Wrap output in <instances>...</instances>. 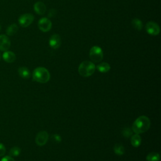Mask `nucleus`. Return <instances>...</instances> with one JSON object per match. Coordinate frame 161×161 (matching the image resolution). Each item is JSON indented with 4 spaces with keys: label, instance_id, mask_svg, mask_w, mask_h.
<instances>
[{
    "label": "nucleus",
    "instance_id": "nucleus-1",
    "mask_svg": "<svg viewBox=\"0 0 161 161\" xmlns=\"http://www.w3.org/2000/svg\"><path fill=\"white\" fill-rule=\"evenodd\" d=\"M150 120L146 116L137 118L132 125V130L136 134H140L147 131L150 127Z\"/></svg>",
    "mask_w": 161,
    "mask_h": 161
},
{
    "label": "nucleus",
    "instance_id": "nucleus-2",
    "mask_svg": "<svg viewBox=\"0 0 161 161\" xmlns=\"http://www.w3.org/2000/svg\"><path fill=\"white\" fill-rule=\"evenodd\" d=\"M33 79L40 83H46L50 78V74L48 70L43 67L36 68L33 72Z\"/></svg>",
    "mask_w": 161,
    "mask_h": 161
},
{
    "label": "nucleus",
    "instance_id": "nucleus-3",
    "mask_svg": "<svg viewBox=\"0 0 161 161\" xmlns=\"http://www.w3.org/2000/svg\"><path fill=\"white\" fill-rule=\"evenodd\" d=\"M96 70L94 64L91 61H83L79 66L78 71L80 75L82 77H89L93 74Z\"/></svg>",
    "mask_w": 161,
    "mask_h": 161
},
{
    "label": "nucleus",
    "instance_id": "nucleus-4",
    "mask_svg": "<svg viewBox=\"0 0 161 161\" xmlns=\"http://www.w3.org/2000/svg\"><path fill=\"white\" fill-rule=\"evenodd\" d=\"M89 57L91 60L95 63H98L103 60V52L101 47L93 46L89 51Z\"/></svg>",
    "mask_w": 161,
    "mask_h": 161
},
{
    "label": "nucleus",
    "instance_id": "nucleus-5",
    "mask_svg": "<svg viewBox=\"0 0 161 161\" xmlns=\"http://www.w3.org/2000/svg\"><path fill=\"white\" fill-rule=\"evenodd\" d=\"M34 16L30 13H26L21 15L18 18L19 24L22 27H28L33 21Z\"/></svg>",
    "mask_w": 161,
    "mask_h": 161
},
{
    "label": "nucleus",
    "instance_id": "nucleus-6",
    "mask_svg": "<svg viewBox=\"0 0 161 161\" xmlns=\"http://www.w3.org/2000/svg\"><path fill=\"white\" fill-rule=\"evenodd\" d=\"M145 29L147 32L151 35H157L160 33V27L155 22L153 21H149L147 23L145 26Z\"/></svg>",
    "mask_w": 161,
    "mask_h": 161
},
{
    "label": "nucleus",
    "instance_id": "nucleus-7",
    "mask_svg": "<svg viewBox=\"0 0 161 161\" xmlns=\"http://www.w3.org/2000/svg\"><path fill=\"white\" fill-rule=\"evenodd\" d=\"M38 26L42 31L47 32L52 28V22L47 18H42L39 20Z\"/></svg>",
    "mask_w": 161,
    "mask_h": 161
},
{
    "label": "nucleus",
    "instance_id": "nucleus-8",
    "mask_svg": "<svg viewBox=\"0 0 161 161\" xmlns=\"http://www.w3.org/2000/svg\"><path fill=\"white\" fill-rule=\"evenodd\" d=\"M48 139V134L45 131H40L36 136L35 142L39 146H43L45 145Z\"/></svg>",
    "mask_w": 161,
    "mask_h": 161
},
{
    "label": "nucleus",
    "instance_id": "nucleus-9",
    "mask_svg": "<svg viewBox=\"0 0 161 161\" xmlns=\"http://www.w3.org/2000/svg\"><path fill=\"white\" fill-rule=\"evenodd\" d=\"M11 46V42L9 37L6 35H0V50L7 51L9 50Z\"/></svg>",
    "mask_w": 161,
    "mask_h": 161
},
{
    "label": "nucleus",
    "instance_id": "nucleus-10",
    "mask_svg": "<svg viewBox=\"0 0 161 161\" xmlns=\"http://www.w3.org/2000/svg\"><path fill=\"white\" fill-rule=\"evenodd\" d=\"M61 45V38L58 34L53 35L49 40V45L53 49H57Z\"/></svg>",
    "mask_w": 161,
    "mask_h": 161
},
{
    "label": "nucleus",
    "instance_id": "nucleus-11",
    "mask_svg": "<svg viewBox=\"0 0 161 161\" xmlns=\"http://www.w3.org/2000/svg\"><path fill=\"white\" fill-rule=\"evenodd\" d=\"M3 60L8 63H12L16 60V55L11 51H5L3 54Z\"/></svg>",
    "mask_w": 161,
    "mask_h": 161
},
{
    "label": "nucleus",
    "instance_id": "nucleus-12",
    "mask_svg": "<svg viewBox=\"0 0 161 161\" xmlns=\"http://www.w3.org/2000/svg\"><path fill=\"white\" fill-rule=\"evenodd\" d=\"M33 8H34L35 11L38 14H40V15L43 14L46 11V6H45V4L43 3L42 2H40V1L36 2L34 4Z\"/></svg>",
    "mask_w": 161,
    "mask_h": 161
},
{
    "label": "nucleus",
    "instance_id": "nucleus-13",
    "mask_svg": "<svg viewBox=\"0 0 161 161\" xmlns=\"http://www.w3.org/2000/svg\"><path fill=\"white\" fill-rule=\"evenodd\" d=\"M19 76L23 79H28L30 77V72L26 67H20L18 70Z\"/></svg>",
    "mask_w": 161,
    "mask_h": 161
},
{
    "label": "nucleus",
    "instance_id": "nucleus-14",
    "mask_svg": "<svg viewBox=\"0 0 161 161\" xmlns=\"http://www.w3.org/2000/svg\"><path fill=\"white\" fill-rule=\"evenodd\" d=\"M96 69H97L98 71H99L102 73H106V72H108L110 70L111 67L108 63L102 62L96 66Z\"/></svg>",
    "mask_w": 161,
    "mask_h": 161
},
{
    "label": "nucleus",
    "instance_id": "nucleus-15",
    "mask_svg": "<svg viewBox=\"0 0 161 161\" xmlns=\"http://www.w3.org/2000/svg\"><path fill=\"white\" fill-rule=\"evenodd\" d=\"M142 142V139L139 134H135L132 135L131 138V143L134 147H138L140 145Z\"/></svg>",
    "mask_w": 161,
    "mask_h": 161
},
{
    "label": "nucleus",
    "instance_id": "nucleus-16",
    "mask_svg": "<svg viewBox=\"0 0 161 161\" xmlns=\"http://www.w3.org/2000/svg\"><path fill=\"white\" fill-rule=\"evenodd\" d=\"M18 30V26H17L16 24L15 23H13V24H11L6 29V34L7 35H9V36H13L14 35Z\"/></svg>",
    "mask_w": 161,
    "mask_h": 161
},
{
    "label": "nucleus",
    "instance_id": "nucleus-17",
    "mask_svg": "<svg viewBox=\"0 0 161 161\" xmlns=\"http://www.w3.org/2000/svg\"><path fill=\"white\" fill-rule=\"evenodd\" d=\"M114 152L115 153V154L118 155H123L125 153V148L124 147L119 143H116L114 145Z\"/></svg>",
    "mask_w": 161,
    "mask_h": 161
},
{
    "label": "nucleus",
    "instance_id": "nucleus-18",
    "mask_svg": "<svg viewBox=\"0 0 161 161\" xmlns=\"http://www.w3.org/2000/svg\"><path fill=\"white\" fill-rule=\"evenodd\" d=\"M147 161H158L160 160V154L156 152L149 153L147 157Z\"/></svg>",
    "mask_w": 161,
    "mask_h": 161
},
{
    "label": "nucleus",
    "instance_id": "nucleus-19",
    "mask_svg": "<svg viewBox=\"0 0 161 161\" xmlns=\"http://www.w3.org/2000/svg\"><path fill=\"white\" fill-rule=\"evenodd\" d=\"M131 24H132V26H133V28L138 31H140L142 29L143 23H142V21L138 18H134L131 21Z\"/></svg>",
    "mask_w": 161,
    "mask_h": 161
},
{
    "label": "nucleus",
    "instance_id": "nucleus-20",
    "mask_svg": "<svg viewBox=\"0 0 161 161\" xmlns=\"http://www.w3.org/2000/svg\"><path fill=\"white\" fill-rule=\"evenodd\" d=\"M21 152V149L18 147H14L9 150V155L11 156H18Z\"/></svg>",
    "mask_w": 161,
    "mask_h": 161
},
{
    "label": "nucleus",
    "instance_id": "nucleus-21",
    "mask_svg": "<svg viewBox=\"0 0 161 161\" xmlns=\"http://www.w3.org/2000/svg\"><path fill=\"white\" fill-rule=\"evenodd\" d=\"M122 133H123V135L125 137L129 138L132 135L133 130H131L130 128H125L123 129Z\"/></svg>",
    "mask_w": 161,
    "mask_h": 161
},
{
    "label": "nucleus",
    "instance_id": "nucleus-22",
    "mask_svg": "<svg viewBox=\"0 0 161 161\" xmlns=\"http://www.w3.org/2000/svg\"><path fill=\"white\" fill-rule=\"evenodd\" d=\"M6 153V148L4 147V145L0 143V157L3 156Z\"/></svg>",
    "mask_w": 161,
    "mask_h": 161
},
{
    "label": "nucleus",
    "instance_id": "nucleus-23",
    "mask_svg": "<svg viewBox=\"0 0 161 161\" xmlns=\"http://www.w3.org/2000/svg\"><path fill=\"white\" fill-rule=\"evenodd\" d=\"M52 138L53 140L56 142H61L62 140V138H61V136L58 135H57V134H55V135H52Z\"/></svg>",
    "mask_w": 161,
    "mask_h": 161
},
{
    "label": "nucleus",
    "instance_id": "nucleus-24",
    "mask_svg": "<svg viewBox=\"0 0 161 161\" xmlns=\"http://www.w3.org/2000/svg\"><path fill=\"white\" fill-rule=\"evenodd\" d=\"M0 161H15V160L11 156H5L3 157V158H1Z\"/></svg>",
    "mask_w": 161,
    "mask_h": 161
},
{
    "label": "nucleus",
    "instance_id": "nucleus-25",
    "mask_svg": "<svg viewBox=\"0 0 161 161\" xmlns=\"http://www.w3.org/2000/svg\"><path fill=\"white\" fill-rule=\"evenodd\" d=\"M1 25H0V31H1Z\"/></svg>",
    "mask_w": 161,
    "mask_h": 161
},
{
    "label": "nucleus",
    "instance_id": "nucleus-26",
    "mask_svg": "<svg viewBox=\"0 0 161 161\" xmlns=\"http://www.w3.org/2000/svg\"><path fill=\"white\" fill-rule=\"evenodd\" d=\"M0 57H1V54H0Z\"/></svg>",
    "mask_w": 161,
    "mask_h": 161
}]
</instances>
